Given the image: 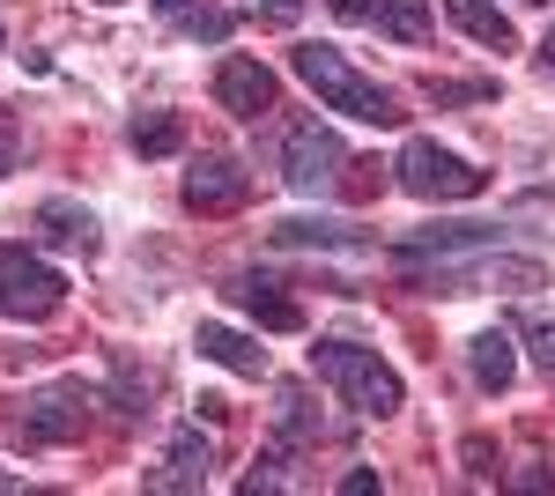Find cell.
<instances>
[{"label": "cell", "instance_id": "6da1fadb", "mask_svg": "<svg viewBox=\"0 0 555 496\" xmlns=\"http://www.w3.org/2000/svg\"><path fill=\"white\" fill-rule=\"evenodd\" d=\"M289 67L319 89V104H326V112H348V119H363V126H400V119H408V112H400V97H392L385 82H371V75H356L334 44H297V52H289Z\"/></svg>", "mask_w": 555, "mask_h": 496}, {"label": "cell", "instance_id": "7a4b0ae2", "mask_svg": "<svg viewBox=\"0 0 555 496\" xmlns=\"http://www.w3.org/2000/svg\"><path fill=\"white\" fill-rule=\"evenodd\" d=\"M311 371L326 378L356 415H378V422H385V415H400V400H408L400 371L385 364L378 348H363V341H311Z\"/></svg>", "mask_w": 555, "mask_h": 496}, {"label": "cell", "instance_id": "3957f363", "mask_svg": "<svg viewBox=\"0 0 555 496\" xmlns=\"http://www.w3.org/2000/svg\"><path fill=\"white\" fill-rule=\"evenodd\" d=\"M392 186L408 193V201H474L481 186H489V170H474L460 149H444V141H400V156H392Z\"/></svg>", "mask_w": 555, "mask_h": 496}, {"label": "cell", "instance_id": "277c9868", "mask_svg": "<svg viewBox=\"0 0 555 496\" xmlns=\"http://www.w3.org/2000/svg\"><path fill=\"white\" fill-rule=\"evenodd\" d=\"M423 290L437 296H526V290H548V267L541 259H518V252H481V259H437L423 275Z\"/></svg>", "mask_w": 555, "mask_h": 496}, {"label": "cell", "instance_id": "5b68a950", "mask_svg": "<svg viewBox=\"0 0 555 496\" xmlns=\"http://www.w3.org/2000/svg\"><path fill=\"white\" fill-rule=\"evenodd\" d=\"M89 408H96V393L89 385H44V393H30L23 400V422H15V437L30 445V453H52V445H75L89 430Z\"/></svg>", "mask_w": 555, "mask_h": 496}, {"label": "cell", "instance_id": "8992f818", "mask_svg": "<svg viewBox=\"0 0 555 496\" xmlns=\"http://www.w3.org/2000/svg\"><path fill=\"white\" fill-rule=\"evenodd\" d=\"M60 304H67L60 267H44V259H30V252H15V245H0V311H8V319L38 327V319H52Z\"/></svg>", "mask_w": 555, "mask_h": 496}, {"label": "cell", "instance_id": "52a82bcc", "mask_svg": "<svg viewBox=\"0 0 555 496\" xmlns=\"http://www.w3.org/2000/svg\"><path fill=\"white\" fill-rule=\"evenodd\" d=\"M341 170H348V149H341L334 126H319V119L289 126V141H282V178H289L297 193H334Z\"/></svg>", "mask_w": 555, "mask_h": 496}, {"label": "cell", "instance_id": "ba28073f", "mask_svg": "<svg viewBox=\"0 0 555 496\" xmlns=\"http://www.w3.org/2000/svg\"><path fill=\"white\" fill-rule=\"evenodd\" d=\"M245 201H253V170L237 156H222V149H201L193 170H185V207L193 215H237Z\"/></svg>", "mask_w": 555, "mask_h": 496}, {"label": "cell", "instance_id": "9c48e42d", "mask_svg": "<svg viewBox=\"0 0 555 496\" xmlns=\"http://www.w3.org/2000/svg\"><path fill=\"white\" fill-rule=\"evenodd\" d=\"M215 474V445L201 437V422H185L171 445H164V467H149V489L171 496V489H208Z\"/></svg>", "mask_w": 555, "mask_h": 496}, {"label": "cell", "instance_id": "30bf717a", "mask_svg": "<svg viewBox=\"0 0 555 496\" xmlns=\"http://www.w3.org/2000/svg\"><path fill=\"white\" fill-rule=\"evenodd\" d=\"M215 104L237 112V119H259V112H274V75L259 67L253 52H230V60L215 67Z\"/></svg>", "mask_w": 555, "mask_h": 496}, {"label": "cell", "instance_id": "8fae6325", "mask_svg": "<svg viewBox=\"0 0 555 496\" xmlns=\"http://www.w3.org/2000/svg\"><path fill=\"white\" fill-rule=\"evenodd\" d=\"M30 230H38V245H52V252H82V259L104 252V230H96V215H89L82 201H38Z\"/></svg>", "mask_w": 555, "mask_h": 496}, {"label": "cell", "instance_id": "7c38bea8", "mask_svg": "<svg viewBox=\"0 0 555 496\" xmlns=\"http://www.w3.org/2000/svg\"><path fill=\"white\" fill-rule=\"evenodd\" d=\"M193 348H201L208 364H222L230 378H267V348H259L253 333L222 327V319H201V327H193Z\"/></svg>", "mask_w": 555, "mask_h": 496}, {"label": "cell", "instance_id": "4fadbf2b", "mask_svg": "<svg viewBox=\"0 0 555 496\" xmlns=\"http://www.w3.org/2000/svg\"><path fill=\"white\" fill-rule=\"evenodd\" d=\"M467 371H474V385H481V393H512V378H518L512 333H504V327L474 333V341H467Z\"/></svg>", "mask_w": 555, "mask_h": 496}, {"label": "cell", "instance_id": "5bb4252c", "mask_svg": "<svg viewBox=\"0 0 555 496\" xmlns=\"http://www.w3.org/2000/svg\"><path fill=\"white\" fill-rule=\"evenodd\" d=\"M267 238H274L282 252H348V245H363L348 222H326V215H282Z\"/></svg>", "mask_w": 555, "mask_h": 496}, {"label": "cell", "instance_id": "9a60e30c", "mask_svg": "<svg viewBox=\"0 0 555 496\" xmlns=\"http://www.w3.org/2000/svg\"><path fill=\"white\" fill-rule=\"evenodd\" d=\"M474 245H496V222H423L400 238V259H429V252H474Z\"/></svg>", "mask_w": 555, "mask_h": 496}, {"label": "cell", "instance_id": "2e32d148", "mask_svg": "<svg viewBox=\"0 0 555 496\" xmlns=\"http://www.w3.org/2000/svg\"><path fill=\"white\" fill-rule=\"evenodd\" d=\"M230 296H237V304H245V311H253L267 333H297V327H304V311H297L282 290H274L267 275H237V282H230Z\"/></svg>", "mask_w": 555, "mask_h": 496}, {"label": "cell", "instance_id": "e0dca14e", "mask_svg": "<svg viewBox=\"0 0 555 496\" xmlns=\"http://www.w3.org/2000/svg\"><path fill=\"white\" fill-rule=\"evenodd\" d=\"M444 15H452L474 44H489V52H518V30H512V15H504L496 0H444Z\"/></svg>", "mask_w": 555, "mask_h": 496}, {"label": "cell", "instance_id": "ac0fdd59", "mask_svg": "<svg viewBox=\"0 0 555 496\" xmlns=\"http://www.w3.org/2000/svg\"><path fill=\"white\" fill-rule=\"evenodd\" d=\"M274 437H282V445H311V437H326V422H319V408H311L304 385H274Z\"/></svg>", "mask_w": 555, "mask_h": 496}, {"label": "cell", "instance_id": "d6986e66", "mask_svg": "<svg viewBox=\"0 0 555 496\" xmlns=\"http://www.w3.org/2000/svg\"><path fill=\"white\" fill-rule=\"evenodd\" d=\"M127 149L133 156H178V149H185V119H178V112H133Z\"/></svg>", "mask_w": 555, "mask_h": 496}, {"label": "cell", "instance_id": "ffe728a7", "mask_svg": "<svg viewBox=\"0 0 555 496\" xmlns=\"http://www.w3.org/2000/svg\"><path fill=\"white\" fill-rule=\"evenodd\" d=\"M371 23H378L385 38H400V44H429V30H437L429 0H371Z\"/></svg>", "mask_w": 555, "mask_h": 496}, {"label": "cell", "instance_id": "44dd1931", "mask_svg": "<svg viewBox=\"0 0 555 496\" xmlns=\"http://www.w3.org/2000/svg\"><path fill=\"white\" fill-rule=\"evenodd\" d=\"M423 97H429V104H489V97H496V82H437V75H429Z\"/></svg>", "mask_w": 555, "mask_h": 496}, {"label": "cell", "instance_id": "7402d4cb", "mask_svg": "<svg viewBox=\"0 0 555 496\" xmlns=\"http://www.w3.org/2000/svg\"><path fill=\"white\" fill-rule=\"evenodd\" d=\"M178 30H185V38H230V15H222V8H185V15H178Z\"/></svg>", "mask_w": 555, "mask_h": 496}, {"label": "cell", "instance_id": "603a6c76", "mask_svg": "<svg viewBox=\"0 0 555 496\" xmlns=\"http://www.w3.org/2000/svg\"><path fill=\"white\" fill-rule=\"evenodd\" d=\"M526 341H533V364L555 378V319H526Z\"/></svg>", "mask_w": 555, "mask_h": 496}, {"label": "cell", "instance_id": "cb8c5ba5", "mask_svg": "<svg viewBox=\"0 0 555 496\" xmlns=\"http://www.w3.org/2000/svg\"><path fill=\"white\" fill-rule=\"evenodd\" d=\"M297 15H304V0H259V23H267V30H289Z\"/></svg>", "mask_w": 555, "mask_h": 496}, {"label": "cell", "instance_id": "d4e9b609", "mask_svg": "<svg viewBox=\"0 0 555 496\" xmlns=\"http://www.w3.org/2000/svg\"><path fill=\"white\" fill-rule=\"evenodd\" d=\"M460 459H467V467H474V474H481V482L496 474V467H489V459H496V453H489V437H467V445H460Z\"/></svg>", "mask_w": 555, "mask_h": 496}, {"label": "cell", "instance_id": "484cf974", "mask_svg": "<svg viewBox=\"0 0 555 496\" xmlns=\"http://www.w3.org/2000/svg\"><path fill=\"white\" fill-rule=\"evenodd\" d=\"M15 149H23V133H15V112H8V104H0V170L15 164Z\"/></svg>", "mask_w": 555, "mask_h": 496}, {"label": "cell", "instance_id": "4316f807", "mask_svg": "<svg viewBox=\"0 0 555 496\" xmlns=\"http://www.w3.org/2000/svg\"><path fill=\"white\" fill-rule=\"evenodd\" d=\"M512 489H555V474L541 467V459H526V467L512 474Z\"/></svg>", "mask_w": 555, "mask_h": 496}, {"label": "cell", "instance_id": "83f0119b", "mask_svg": "<svg viewBox=\"0 0 555 496\" xmlns=\"http://www.w3.org/2000/svg\"><path fill=\"white\" fill-rule=\"evenodd\" d=\"M371 489H378V474H371V467H348V474H341V496H371Z\"/></svg>", "mask_w": 555, "mask_h": 496}, {"label": "cell", "instance_id": "f1b7e54d", "mask_svg": "<svg viewBox=\"0 0 555 496\" xmlns=\"http://www.w3.org/2000/svg\"><path fill=\"white\" fill-rule=\"evenodd\" d=\"M326 8H334L341 23H371V0H326Z\"/></svg>", "mask_w": 555, "mask_h": 496}, {"label": "cell", "instance_id": "f546056e", "mask_svg": "<svg viewBox=\"0 0 555 496\" xmlns=\"http://www.w3.org/2000/svg\"><path fill=\"white\" fill-rule=\"evenodd\" d=\"M541 67H548V75H555V30H548V38H541Z\"/></svg>", "mask_w": 555, "mask_h": 496}, {"label": "cell", "instance_id": "4dcf8cb0", "mask_svg": "<svg viewBox=\"0 0 555 496\" xmlns=\"http://www.w3.org/2000/svg\"><path fill=\"white\" fill-rule=\"evenodd\" d=\"M96 8H119V0H96Z\"/></svg>", "mask_w": 555, "mask_h": 496}, {"label": "cell", "instance_id": "1f68e13d", "mask_svg": "<svg viewBox=\"0 0 555 496\" xmlns=\"http://www.w3.org/2000/svg\"><path fill=\"white\" fill-rule=\"evenodd\" d=\"M526 8H541V0H526Z\"/></svg>", "mask_w": 555, "mask_h": 496}, {"label": "cell", "instance_id": "d6a6232c", "mask_svg": "<svg viewBox=\"0 0 555 496\" xmlns=\"http://www.w3.org/2000/svg\"><path fill=\"white\" fill-rule=\"evenodd\" d=\"M0 44H8V30H0Z\"/></svg>", "mask_w": 555, "mask_h": 496}]
</instances>
